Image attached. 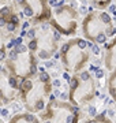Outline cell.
<instances>
[{
  "label": "cell",
  "mask_w": 116,
  "mask_h": 123,
  "mask_svg": "<svg viewBox=\"0 0 116 123\" xmlns=\"http://www.w3.org/2000/svg\"><path fill=\"white\" fill-rule=\"evenodd\" d=\"M18 22H19L18 17H17V15H12V17H11V23H12V25H17Z\"/></svg>",
  "instance_id": "cell-16"
},
{
  "label": "cell",
  "mask_w": 116,
  "mask_h": 123,
  "mask_svg": "<svg viewBox=\"0 0 116 123\" xmlns=\"http://www.w3.org/2000/svg\"><path fill=\"white\" fill-rule=\"evenodd\" d=\"M63 78H64V79H67V81H70V79H71V78H70V75H68L67 73H64V74H63Z\"/></svg>",
  "instance_id": "cell-23"
},
{
  "label": "cell",
  "mask_w": 116,
  "mask_h": 123,
  "mask_svg": "<svg viewBox=\"0 0 116 123\" xmlns=\"http://www.w3.org/2000/svg\"><path fill=\"white\" fill-rule=\"evenodd\" d=\"M49 4L51 6H55V7H60L63 4V1H57V0H49Z\"/></svg>",
  "instance_id": "cell-12"
},
{
  "label": "cell",
  "mask_w": 116,
  "mask_h": 123,
  "mask_svg": "<svg viewBox=\"0 0 116 123\" xmlns=\"http://www.w3.org/2000/svg\"><path fill=\"white\" fill-rule=\"evenodd\" d=\"M0 12H1L3 15H6V14H8V12H10V11H8V8H7V7H4V8H3V10H1V11H0Z\"/></svg>",
  "instance_id": "cell-21"
},
{
  "label": "cell",
  "mask_w": 116,
  "mask_h": 123,
  "mask_svg": "<svg viewBox=\"0 0 116 123\" xmlns=\"http://www.w3.org/2000/svg\"><path fill=\"white\" fill-rule=\"evenodd\" d=\"M79 123H111V122L104 116H97V118L93 116V119H82Z\"/></svg>",
  "instance_id": "cell-6"
},
{
  "label": "cell",
  "mask_w": 116,
  "mask_h": 123,
  "mask_svg": "<svg viewBox=\"0 0 116 123\" xmlns=\"http://www.w3.org/2000/svg\"><path fill=\"white\" fill-rule=\"evenodd\" d=\"M108 11H111L112 14H113V15H116V6H113V4H112V6H109Z\"/></svg>",
  "instance_id": "cell-17"
},
{
  "label": "cell",
  "mask_w": 116,
  "mask_h": 123,
  "mask_svg": "<svg viewBox=\"0 0 116 123\" xmlns=\"http://www.w3.org/2000/svg\"><path fill=\"white\" fill-rule=\"evenodd\" d=\"M92 49H93V52L96 53V55H98V53H100V48L97 47V45H93V47H92Z\"/></svg>",
  "instance_id": "cell-18"
},
{
  "label": "cell",
  "mask_w": 116,
  "mask_h": 123,
  "mask_svg": "<svg viewBox=\"0 0 116 123\" xmlns=\"http://www.w3.org/2000/svg\"><path fill=\"white\" fill-rule=\"evenodd\" d=\"M45 66H46V67H52V66H53V63H52V62H48Z\"/></svg>",
  "instance_id": "cell-27"
},
{
  "label": "cell",
  "mask_w": 116,
  "mask_h": 123,
  "mask_svg": "<svg viewBox=\"0 0 116 123\" xmlns=\"http://www.w3.org/2000/svg\"><path fill=\"white\" fill-rule=\"evenodd\" d=\"M102 75H104V73H102V70H100V68H97V70H96V77H97V78H101Z\"/></svg>",
  "instance_id": "cell-15"
},
{
  "label": "cell",
  "mask_w": 116,
  "mask_h": 123,
  "mask_svg": "<svg viewBox=\"0 0 116 123\" xmlns=\"http://www.w3.org/2000/svg\"><path fill=\"white\" fill-rule=\"evenodd\" d=\"M86 11H88V10H86V7H85V6H82V7H81V12H82V14H85Z\"/></svg>",
  "instance_id": "cell-26"
},
{
  "label": "cell",
  "mask_w": 116,
  "mask_h": 123,
  "mask_svg": "<svg viewBox=\"0 0 116 123\" xmlns=\"http://www.w3.org/2000/svg\"><path fill=\"white\" fill-rule=\"evenodd\" d=\"M28 28H29V23L25 22V23H23V30H25V29H28Z\"/></svg>",
  "instance_id": "cell-28"
},
{
  "label": "cell",
  "mask_w": 116,
  "mask_h": 123,
  "mask_svg": "<svg viewBox=\"0 0 116 123\" xmlns=\"http://www.w3.org/2000/svg\"><path fill=\"white\" fill-rule=\"evenodd\" d=\"M4 25H6V21L3 18H0V26H4Z\"/></svg>",
  "instance_id": "cell-25"
},
{
  "label": "cell",
  "mask_w": 116,
  "mask_h": 123,
  "mask_svg": "<svg viewBox=\"0 0 116 123\" xmlns=\"http://www.w3.org/2000/svg\"><path fill=\"white\" fill-rule=\"evenodd\" d=\"M109 93L111 96L115 99L116 101V73L111 77V81H109Z\"/></svg>",
  "instance_id": "cell-7"
},
{
  "label": "cell",
  "mask_w": 116,
  "mask_h": 123,
  "mask_svg": "<svg viewBox=\"0 0 116 123\" xmlns=\"http://www.w3.org/2000/svg\"><path fill=\"white\" fill-rule=\"evenodd\" d=\"M11 123H38L32 114H21L11 120Z\"/></svg>",
  "instance_id": "cell-5"
},
{
  "label": "cell",
  "mask_w": 116,
  "mask_h": 123,
  "mask_svg": "<svg viewBox=\"0 0 116 123\" xmlns=\"http://www.w3.org/2000/svg\"><path fill=\"white\" fill-rule=\"evenodd\" d=\"M100 19H101V22L105 23V25H108V23L111 22V18L107 12H101V14H100Z\"/></svg>",
  "instance_id": "cell-9"
},
{
  "label": "cell",
  "mask_w": 116,
  "mask_h": 123,
  "mask_svg": "<svg viewBox=\"0 0 116 123\" xmlns=\"http://www.w3.org/2000/svg\"><path fill=\"white\" fill-rule=\"evenodd\" d=\"M89 114H90V116H94V115H96V109H94L93 107L89 109Z\"/></svg>",
  "instance_id": "cell-20"
},
{
  "label": "cell",
  "mask_w": 116,
  "mask_h": 123,
  "mask_svg": "<svg viewBox=\"0 0 116 123\" xmlns=\"http://www.w3.org/2000/svg\"><path fill=\"white\" fill-rule=\"evenodd\" d=\"M42 30H48V25H42Z\"/></svg>",
  "instance_id": "cell-31"
},
{
  "label": "cell",
  "mask_w": 116,
  "mask_h": 123,
  "mask_svg": "<svg viewBox=\"0 0 116 123\" xmlns=\"http://www.w3.org/2000/svg\"><path fill=\"white\" fill-rule=\"evenodd\" d=\"M75 49L72 48L71 43H67L61 47L60 53L63 57V63L68 70L77 71L79 68H82V66L85 64V62L88 60V55L85 53V49H81L75 43Z\"/></svg>",
  "instance_id": "cell-3"
},
{
  "label": "cell",
  "mask_w": 116,
  "mask_h": 123,
  "mask_svg": "<svg viewBox=\"0 0 116 123\" xmlns=\"http://www.w3.org/2000/svg\"><path fill=\"white\" fill-rule=\"evenodd\" d=\"M28 48L30 51H36V48H37V43H36V40H30V43H29Z\"/></svg>",
  "instance_id": "cell-10"
},
{
  "label": "cell",
  "mask_w": 116,
  "mask_h": 123,
  "mask_svg": "<svg viewBox=\"0 0 116 123\" xmlns=\"http://www.w3.org/2000/svg\"><path fill=\"white\" fill-rule=\"evenodd\" d=\"M78 114V108L66 104L64 101H56L55 99L49 101L46 111L42 114L44 123H72L74 115Z\"/></svg>",
  "instance_id": "cell-2"
},
{
  "label": "cell",
  "mask_w": 116,
  "mask_h": 123,
  "mask_svg": "<svg viewBox=\"0 0 116 123\" xmlns=\"http://www.w3.org/2000/svg\"><path fill=\"white\" fill-rule=\"evenodd\" d=\"M60 1H64V0H60Z\"/></svg>",
  "instance_id": "cell-33"
},
{
  "label": "cell",
  "mask_w": 116,
  "mask_h": 123,
  "mask_svg": "<svg viewBox=\"0 0 116 123\" xmlns=\"http://www.w3.org/2000/svg\"><path fill=\"white\" fill-rule=\"evenodd\" d=\"M15 44H17V45H22V37H19V38L15 40Z\"/></svg>",
  "instance_id": "cell-22"
},
{
  "label": "cell",
  "mask_w": 116,
  "mask_h": 123,
  "mask_svg": "<svg viewBox=\"0 0 116 123\" xmlns=\"http://www.w3.org/2000/svg\"><path fill=\"white\" fill-rule=\"evenodd\" d=\"M7 30H8V32H14V30H15V25H12V23H7Z\"/></svg>",
  "instance_id": "cell-14"
},
{
  "label": "cell",
  "mask_w": 116,
  "mask_h": 123,
  "mask_svg": "<svg viewBox=\"0 0 116 123\" xmlns=\"http://www.w3.org/2000/svg\"><path fill=\"white\" fill-rule=\"evenodd\" d=\"M17 3H23V0H17Z\"/></svg>",
  "instance_id": "cell-32"
},
{
  "label": "cell",
  "mask_w": 116,
  "mask_h": 123,
  "mask_svg": "<svg viewBox=\"0 0 116 123\" xmlns=\"http://www.w3.org/2000/svg\"><path fill=\"white\" fill-rule=\"evenodd\" d=\"M15 92H17V89L11 88L10 84H8V77L3 78L0 75V99L4 101V103H8L15 96Z\"/></svg>",
  "instance_id": "cell-4"
},
{
  "label": "cell",
  "mask_w": 116,
  "mask_h": 123,
  "mask_svg": "<svg viewBox=\"0 0 116 123\" xmlns=\"http://www.w3.org/2000/svg\"><path fill=\"white\" fill-rule=\"evenodd\" d=\"M70 99L74 104L89 101L93 96H98V92L96 89V85L89 71H82L79 77H74L70 79Z\"/></svg>",
  "instance_id": "cell-1"
},
{
  "label": "cell",
  "mask_w": 116,
  "mask_h": 123,
  "mask_svg": "<svg viewBox=\"0 0 116 123\" xmlns=\"http://www.w3.org/2000/svg\"><path fill=\"white\" fill-rule=\"evenodd\" d=\"M7 114H8V111H7V109H3V111H1V115H4V116H6Z\"/></svg>",
  "instance_id": "cell-29"
},
{
  "label": "cell",
  "mask_w": 116,
  "mask_h": 123,
  "mask_svg": "<svg viewBox=\"0 0 116 123\" xmlns=\"http://www.w3.org/2000/svg\"><path fill=\"white\" fill-rule=\"evenodd\" d=\"M14 45H15V40H11V41H10V43L7 44V48H12Z\"/></svg>",
  "instance_id": "cell-19"
},
{
  "label": "cell",
  "mask_w": 116,
  "mask_h": 123,
  "mask_svg": "<svg viewBox=\"0 0 116 123\" xmlns=\"http://www.w3.org/2000/svg\"><path fill=\"white\" fill-rule=\"evenodd\" d=\"M53 85H55L56 88H57V86L60 85V81H57V79H55V81H53Z\"/></svg>",
  "instance_id": "cell-24"
},
{
  "label": "cell",
  "mask_w": 116,
  "mask_h": 123,
  "mask_svg": "<svg viewBox=\"0 0 116 123\" xmlns=\"http://www.w3.org/2000/svg\"><path fill=\"white\" fill-rule=\"evenodd\" d=\"M23 14H25L26 17H32V15H33V10H32L30 7H26L25 11H23Z\"/></svg>",
  "instance_id": "cell-11"
},
{
  "label": "cell",
  "mask_w": 116,
  "mask_h": 123,
  "mask_svg": "<svg viewBox=\"0 0 116 123\" xmlns=\"http://www.w3.org/2000/svg\"><path fill=\"white\" fill-rule=\"evenodd\" d=\"M23 36H26V30H22V32H21V37H23Z\"/></svg>",
  "instance_id": "cell-30"
},
{
  "label": "cell",
  "mask_w": 116,
  "mask_h": 123,
  "mask_svg": "<svg viewBox=\"0 0 116 123\" xmlns=\"http://www.w3.org/2000/svg\"><path fill=\"white\" fill-rule=\"evenodd\" d=\"M26 34H28V36H29V38L32 40V38H34V36H36V32H34L33 29H30L29 32H26Z\"/></svg>",
  "instance_id": "cell-13"
},
{
  "label": "cell",
  "mask_w": 116,
  "mask_h": 123,
  "mask_svg": "<svg viewBox=\"0 0 116 123\" xmlns=\"http://www.w3.org/2000/svg\"><path fill=\"white\" fill-rule=\"evenodd\" d=\"M94 41H96L97 44H104L105 41H107V36H105V33H98L96 37H94Z\"/></svg>",
  "instance_id": "cell-8"
}]
</instances>
